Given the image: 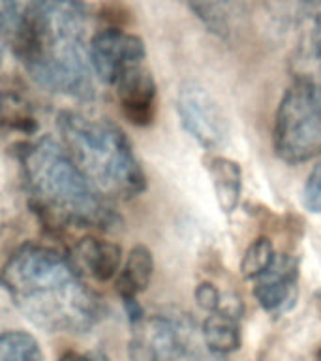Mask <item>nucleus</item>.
Masks as SVG:
<instances>
[{
  "mask_svg": "<svg viewBox=\"0 0 321 361\" xmlns=\"http://www.w3.org/2000/svg\"><path fill=\"white\" fill-rule=\"evenodd\" d=\"M0 284L21 314L47 333H87L106 312L72 262L44 245L17 248L0 271Z\"/></svg>",
  "mask_w": 321,
  "mask_h": 361,
  "instance_id": "f257e3e1",
  "label": "nucleus"
},
{
  "mask_svg": "<svg viewBox=\"0 0 321 361\" xmlns=\"http://www.w3.org/2000/svg\"><path fill=\"white\" fill-rule=\"evenodd\" d=\"M89 10L83 0H36L11 30L13 53L45 89L77 100L96 96L87 45Z\"/></svg>",
  "mask_w": 321,
  "mask_h": 361,
  "instance_id": "f03ea898",
  "label": "nucleus"
},
{
  "mask_svg": "<svg viewBox=\"0 0 321 361\" xmlns=\"http://www.w3.org/2000/svg\"><path fill=\"white\" fill-rule=\"evenodd\" d=\"M32 205L61 228L106 230L117 222L106 200L92 188L62 143L49 135L25 145L19 154Z\"/></svg>",
  "mask_w": 321,
  "mask_h": 361,
  "instance_id": "7ed1b4c3",
  "label": "nucleus"
},
{
  "mask_svg": "<svg viewBox=\"0 0 321 361\" xmlns=\"http://www.w3.org/2000/svg\"><path fill=\"white\" fill-rule=\"evenodd\" d=\"M56 124L62 147L101 197L132 200L146 190L134 147L113 121L66 109Z\"/></svg>",
  "mask_w": 321,
  "mask_h": 361,
  "instance_id": "20e7f679",
  "label": "nucleus"
},
{
  "mask_svg": "<svg viewBox=\"0 0 321 361\" xmlns=\"http://www.w3.org/2000/svg\"><path fill=\"white\" fill-rule=\"evenodd\" d=\"M130 361H220L208 352L201 327L182 310H158L132 322Z\"/></svg>",
  "mask_w": 321,
  "mask_h": 361,
  "instance_id": "39448f33",
  "label": "nucleus"
},
{
  "mask_svg": "<svg viewBox=\"0 0 321 361\" xmlns=\"http://www.w3.org/2000/svg\"><path fill=\"white\" fill-rule=\"evenodd\" d=\"M275 151L289 164L321 157V87L297 73L276 109Z\"/></svg>",
  "mask_w": 321,
  "mask_h": 361,
  "instance_id": "423d86ee",
  "label": "nucleus"
},
{
  "mask_svg": "<svg viewBox=\"0 0 321 361\" xmlns=\"http://www.w3.org/2000/svg\"><path fill=\"white\" fill-rule=\"evenodd\" d=\"M177 111L184 130L205 149H220L229 135L227 117L214 96L199 83H184L177 94Z\"/></svg>",
  "mask_w": 321,
  "mask_h": 361,
  "instance_id": "0eeeda50",
  "label": "nucleus"
},
{
  "mask_svg": "<svg viewBox=\"0 0 321 361\" xmlns=\"http://www.w3.org/2000/svg\"><path fill=\"white\" fill-rule=\"evenodd\" d=\"M90 66L100 81L115 85L124 73L143 66L146 49L143 39L117 27L101 28L89 44Z\"/></svg>",
  "mask_w": 321,
  "mask_h": 361,
  "instance_id": "6e6552de",
  "label": "nucleus"
},
{
  "mask_svg": "<svg viewBox=\"0 0 321 361\" xmlns=\"http://www.w3.org/2000/svg\"><path fill=\"white\" fill-rule=\"evenodd\" d=\"M117 98L124 117L135 126H151L158 111V89L152 73L145 66H137L124 73L117 83Z\"/></svg>",
  "mask_w": 321,
  "mask_h": 361,
  "instance_id": "1a4fd4ad",
  "label": "nucleus"
},
{
  "mask_svg": "<svg viewBox=\"0 0 321 361\" xmlns=\"http://www.w3.org/2000/svg\"><path fill=\"white\" fill-rule=\"evenodd\" d=\"M298 262L291 256H276L270 269L256 281L253 298L267 312H282L291 307L297 292Z\"/></svg>",
  "mask_w": 321,
  "mask_h": 361,
  "instance_id": "9d476101",
  "label": "nucleus"
},
{
  "mask_svg": "<svg viewBox=\"0 0 321 361\" xmlns=\"http://www.w3.org/2000/svg\"><path fill=\"white\" fill-rule=\"evenodd\" d=\"M75 256L87 273L98 282H109L122 267V248L100 237H84L75 247Z\"/></svg>",
  "mask_w": 321,
  "mask_h": 361,
  "instance_id": "9b49d317",
  "label": "nucleus"
},
{
  "mask_svg": "<svg viewBox=\"0 0 321 361\" xmlns=\"http://www.w3.org/2000/svg\"><path fill=\"white\" fill-rule=\"evenodd\" d=\"M152 273H154V256L151 248L145 245H135L130 250L128 258L115 276V290L126 301H134L139 293L151 286Z\"/></svg>",
  "mask_w": 321,
  "mask_h": 361,
  "instance_id": "f8f14e48",
  "label": "nucleus"
},
{
  "mask_svg": "<svg viewBox=\"0 0 321 361\" xmlns=\"http://www.w3.org/2000/svg\"><path fill=\"white\" fill-rule=\"evenodd\" d=\"M205 168L208 171L210 183H213L214 194L220 209L225 214H231L241 202L242 190V171L241 166L235 160L225 157H207L205 158Z\"/></svg>",
  "mask_w": 321,
  "mask_h": 361,
  "instance_id": "ddd939ff",
  "label": "nucleus"
},
{
  "mask_svg": "<svg viewBox=\"0 0 321 361\" xmlns=\"http://www.w3.org/2000/svg\"><path fill=\"white\" fill-rule=\"evenodd\" d=\"M201 335L205 346L214 355H227L241 346V326L239 318L225 314L222 310L208 312L201 326Z\"/></svg>",
  "mask_w": 321,
  "mask_h": 361,
  "instance_id": "4468645a",
  "label": "nucleus"
},
{
  "mask_svg": "<svg viewBox=\"0 0 321 361\" xmlns=\"http://www.w3.org/2000/svg\"><path fill=\"white\" fill-rule=\"evenodd\" d=\"M194 16L220 38H227L233 28L241 0H186Z\"/></svg>",
  "mask_w": 321,
  "mask_h": 361,
  "instance_id": "2eb2a0df",
  "label": "nucleus"
},
{
  "mask_svg": "<svg viewBox=\"0 0 321 361\" xmlns=\"http://www.w3.org/2000/svg\"><path fill=\"white\" fill-rule=\"evenodd\" d=\"M0 361H44L39 343L27 331L0 333Z\"/></svg>",
  "mask_w": 321,
  "mask_h": 361,
  "instance_id": "dca6fc26",
  "label": "nucleus"
},
{
  "mask_svg": "<svg viewBox=\"0 0 321 361\" xmlns=\"http://www.w3.org/2000/svg\"><path fill=\"white\" fill-rule=\"evenodd\" d=\"M276 250L269 237H258L256 241L246 248V252L241 259V275L246 281H258L265 275L275 264Z\"/></svg>",
  "mask_w": 321,
  "mask_h": 361,
  "instance_id": "f3484780",
  "label": "nucleus"
},
{
  "mask_svg": "<svg viewBox=\"0 0 321 361\" xmlns=\"http://www.w3.org/2000/svg\"><path fill=\"white\" fill-rule=\"evenodd\" d=\"M23 106L25 104L17 100L15 96H10L8 100L2 102L0 121L10 130L23 132V134H32L34 130H36V118L32 117V113H28Z\"/></svg>",
  "mask_w": 321,
  "mask_h": 361,
  "instance_id": "a211bd4d",
  "label": "nucleus"
},
{
  "mask_svg": "<svg viewBox=\"0 0 321 361\" xmlns=\"http://www.w3.org/2000/svg\"><path fill=\"white\" fill-rule=\"evenodd\" d=\"M308 51L310 59L315 62V72L301 73V75H306L308 79H312L315 85L321 87V4L317 8L314 16V21H312V28H310L308 34Z\"/></svg>",
  "mask_w": 321,
  "mask_h": 361,
  "instance_id": "6ab92c4d",
  "label": "nucleus"
},
{
  "mask_svg": "<svg viewBox=\"0 0 321 361\" xmlns=\"http://www.w3.org/2000/svg\"><path fill=\"white\" fill-rule=\"evenodd\" d=\"M303 205L310 213H321V162L314 166L303 186Z\"/></svg>",
  "mask_w": 321,
  "mask_h": 361,
  "instance_id": "aec40b11",
  "label": "nucleus"
},
{
  "mask_svg": "<svg viewBox=\"0 0 321 361\" xmlns=\"http://www.w3.org/2000/svg\"><path fill=\"white\" fill-rule=\"evenodd\" d=\"M194 295H196L197 305H199L203 310H207V312L218 310L220 301H222V293H220V290L214 286L213 282H199Z\"/></svg>",
  "mask_w": 321,
  "mask_h": 361,
  "instance_id": "412c9836",
  "label": "nucleus"
},
{
  "mask_svg": "<svg viewBox=\"0 0 321 361\" xmlns=\"http://www.w3.org/2000/svg\"><path fill=\"white\" fill-rule=\"evenodd\" d=\"M58 361H107V360L101 354H83V352H75V350H66V352L58 357Z\"/></svg>",
  "mask_w": 321,
  "mask_h": 361,
  "instance_id": "4be33fe9",
  "label": "nucleus"
},
{
  "mask_svg": "<svg viewBox=\"0 0 321 361\" xmlns=\"http://www.w3.org/2000/svg\"><path fill=\"white\" fill-rule=\"evenodd\" d=\"M2 102H4V98H2V94H0V109H2Z\"/></svg>",
  "mask_w": 321,
  "mask_h": 361,
  "instance_id": "5701e85b",
  "label": "nucleus"
},
{
  "mask_svg": "<svg viewBox=\"0 0 321 361\" xmlns=\"http://www.w3.org/2000/svg\"><path fill=\"white\" fill-rule=\"evenodd\" d=\"M320 360H321V350H320Z\"/></svg>",
  "mask_w": 321,
  "mask_h": 361,
  "instance_id": "b1692460",
  "label": "nucleus"
},
{
  "mask_svg": "<svg viewBox=\"0 0 321 361\" xmlns=\"http://www.w3.org/2000/svg\"><path fill=\"white\" fill-rule=\"evenodd\" d=\"M0 34H2V32H0Z\"/></svg>",
  "mask_w": 321,
  "mask_h": 361,
  "instance_id": "393cba45",
  "label": "nucleus"
}]
</instances>
